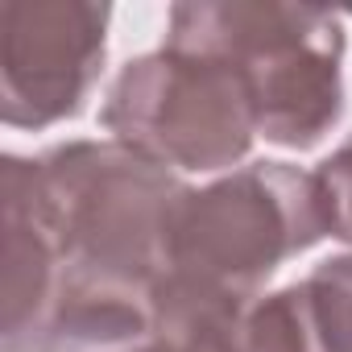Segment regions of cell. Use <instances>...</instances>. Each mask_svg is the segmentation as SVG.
I'll use <instances>...</instances> for the list:
<instances>
[{"mask_svg": "<svg viewBox=\"0 0 352 352\" xmlns=\"http://www.w3.org/2000/svg\"><path fill=\"white\" fill-rule=\"evenodd\" d=\"M327 232L315 174L257 162L232 179L179 199L166 232V261L149 290L153 315L216 311L261 298V282Z\"/></svg>", "mask_w": 352, "mask_h": 352, "instance_id": "1", "label": "cell"}, {"mask_svg": "<svg viewBox=\"0 0 352 352\" xmlns=\"http://www.w3.org/2000/svg\"><path fill=\"white\" fill-rule=\"evenodd\" d=\"M67 294H149L187 187L120 141H71L30 162ZM63 294V298H67Z\"/></svg>", "mask_w": 352, "mask_h": 352, "instance_id": "2", "label": "cell"}, {"mask_svg": "<svg viewBox=\"0 0 352 352\" xmlns=\"http://www.w3.org/2000/svg\"><path fill=\"white\" fill-rule=\"evenodd\" d=\"M170 50L224 58L249 87L257 133L278 145H315L344 108V13L315 5H179Z\"/></svg>", "mask_w": 352, "mask_h": 352, "instance_id": "3", "label": "cell"}, {"mask_svg": "<svg viewBox=\"0 0 352 352\" xmlns=\"http://www.w3.org/2000/svg\"><path fill=\"white\" fill-rule=\"evenodd\" d=\"M100 120L141 157L183 170L232 166L257 133L253 96L224 58L170 46L116 75Z\"/></svg>", "mask_w": 352, "mask_h": 352, "instance_id": "4", "label": "cell"}, {"mask_svg": "<svg viewBox=\"0 0 352 352\" xmlns=\"http://www.w3.org/2000/svg\"><path fill=\"white\" fill-rule=\"evenodd\" d=\"M108 5L9 0L0 9V104L17 129L75 116L100 75Z\"/></svg>", "mask_w": 352, "mask_h": 352, "instance_id": "5", "label": "cell"}, {"mask_svg": "<svg viewBox=\"0 0 352 352\" xmlns=\"http://www.w3.org/2000/svg\"><path fill=\"white\" fill-rule=\"evenodd\" d=\"M67 294V270L34 199L25 157H5V352H42Z\"/></svg>", "mask_w": 352, "mask_h": 352, "instance_id": "6", "label": "cell"}, {"mask_svg": "<svg viewBox=\"0 0 352 352\" xmlns=\"http://www.w3.org/2000/svg\"><path fill=\"white\" fill-rule=\"evenodd\" d=\"M153 319L183 352H327L307 282L241 307L179 311Z\"/></svg>", "mask_w": 352, "mask_h": 352, "instance_id": "7", "label": "cell"}, {"mask_svg": "<svg viewBox=\"0 0 352 352\" xmlns=\"http://www.w3.org/2000/svg\"><path fill=\"white\" fill-rule=\"evenodd\" d=\"M42 352H183L153 311L149 294H67Z\"/></svg>", "mask_w": 352, "mask_h": 352, "instance_id": "8", "label": "cell"}, {"mask_svg": "<svg viewBox=\"0 0 352 352\" xmlns=\"http://www.w3.org/2000/svg\"><path fill=\"white\" fill-rule=\"evenodd\" d=\"M307 294L327 352H352V257L315 265V274L307 278Z\"/></svg>", "mask_w": 352, "mask_h": 352, "instance_id": "9", "label": "cell"}, {"mask_svg": "<svg viewBox=\"0 0 352 352\" xmlns=\"http://www.w3.org/2000/svg\"><path fill=\"white\" fill-rule=\"evenodd\" d=\"M323 208H327V232L352 245V137L315 170Z\"/></svg>", "mask_w": 352, "mask_h": 352, "instance_id": "10", "label": "cell"}]
</instances>
